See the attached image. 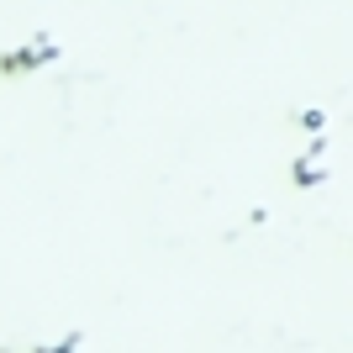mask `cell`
<instances>
[{
  "label": "cell",
  "mask_w": 353,
  "mask_h": 353,
  "mask_svg": "<svg viewBox=\"0 0 353 353\" xmlns=\"http://www.w3.org/2000/svg\"><path fill=\"white\" fill-rule=\"evenodd\" d=\"M32 353H85V348H79V338H63V343H37Z\"/></svg>",
  "instance_id": "cell-2"
},
{
  "label": "cell",
  "mask_w": 353,
  "mask_h": 353,
  "mask_svg": "<svg viewBox=\"0 0 353 353\" xmlns=\"http://www.w3.org/2000/svg\"><path fill=\"white\" fill-rule=\"evenodd\" d=\"M59 59V43L53 37H32V43H21L16 53H0V74H32V69H43V63Z\"/></svg>",
  "instance_id": "cell-1"
}]
</instances>
